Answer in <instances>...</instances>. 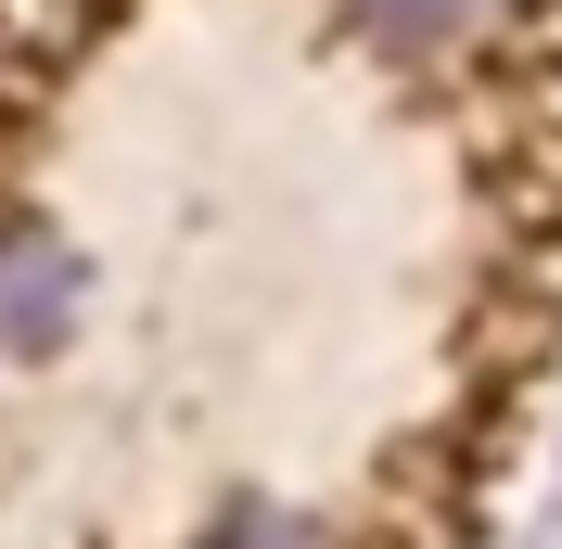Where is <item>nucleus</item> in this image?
Returning a JSON list of instances; mask_svg holds the SVG:
<instances>
[{
    "instance_id": "7ed1b4c3",
    "label": "nucleus",
    "mask_w": 562,
    "mask_h": 549,
    "mask_svg": "<svg viewBox=\"0 0 562 549\" xmlns=\"http://www.w3.org/2000/svg\"><path fill=\"white\" fill-rule=\"evenodd\" d=\"M473 13H486V0H358V26H371V38H460Z\"/></svg>"
},
{
    "instance_id": "f03ea898",
    "label": "nucleus",
    "mask_w": 562,
    "mask_h": 549,
    "mask_svg": "<svg viewBox=\"0 0 562 549\" xmlns=\"http://www.w3.org/2000/svg\"><path fill=\"white\" fill-rule=\"evenodd\" d=\"M205 549H319V524H307V512H269V498H244V512L205 524Z\"/></svg>"
},
{
    "instance_id": "f257e3e1",
    "label": "nucleus",
    "mask_w": 562,
    "mask_h": 549,
    "mask_svg": "<svg viewBox=\"0 0 562 549\" xmlns=\"http://www.w3.org/2000/svg\"><path fill=\"white\" fill-rule=\"evenodd\" d=\"M77 256H65V231H38V217H13L0 231V345L13 358H38V345H65V320H77Z\"/></svg>"
}]
</instances>
